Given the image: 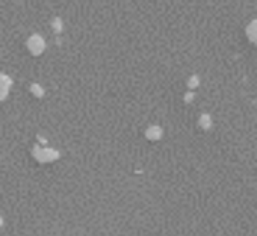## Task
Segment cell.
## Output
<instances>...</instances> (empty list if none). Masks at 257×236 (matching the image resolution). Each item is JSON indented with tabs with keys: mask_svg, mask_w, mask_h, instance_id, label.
<instances>
[{
	"mask_svg": "<svg viewBox=\"0 0 257 236\" xmlns=\"http://www.w3.org/2000/svg\"><path fill=\"white\" fill-rule=\"evenodd\" d=\"M32 155H34V158L38 161V162H52V161H55V159H58V152H55V150H50V149H41V147H38V146H35L34 147V150H32Z\"/></svg>",
	"mask_w": 257,
	"mask_h": 236,
	"instance_id": "cell-1",
	"label": "cell"
},
{
	"mask_svg": "<svg viewBox=\"0 0 257 236\" xmlns=\"http://www.w3.org/2000/svg\"><path fill=\"white\" fill-rule=\"evenodd\" d=\"M2 224H4V219H2V216H0V227H2Z\"/></svg>",
	"mask_w": 257,
	"mask_h": 236,
	"instance_id": "cell-4",
	"label": "cell"
},
{
	"mask_svg": "<svg viewBox=\"0 0 257 236\" xmlns=\"http://www.w3.org/2000/svg\"><path fill=\"white\" fill-rule=\"evenodd\" d=\"M11 83L13 82H11V79L8 76L0 74V101L7 98V95H8L10 89H11Z\"/></svg>",
	"mask_w": 257,
	"mask_h": 236,
	"instance_id": "cell-3",
	"label": "cell"
},
{
	"mask_svg": "<svg viewBox=\"0 0 257 236\" xmlns=\"http://www.w3.org/2000/svg\"><path fill=\"white\" fill-rule=\"evenodd\" d=\"M28 47L31 50V53L34 55H40L44 49V41L38 37V35H34L32 38H29L28 41Z\"/></svg>",
	"mask_w": 257,
	"mask_h": 236,
	"instance_id": "cell-2",
	"label": "cell"
}]
</instances>
